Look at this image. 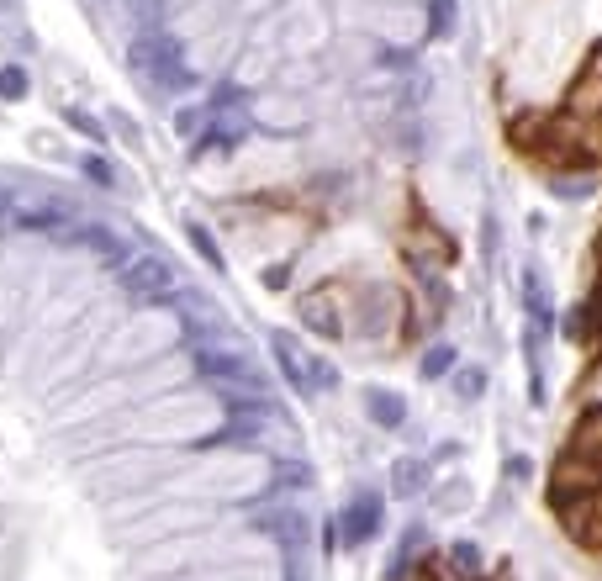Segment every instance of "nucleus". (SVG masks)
Wrapping results in <instances>:
<instances>
[{"label":"nucleus","mask_w":602,"mask_h":581,"mask_svg":"<svg viewBox=\"0 0 602 581\" xmlns=\"http://www.w3.org/2000/svg\"><path fill=\"white\" fill-rule=\"evenodd\" d=\"M127 69L154 85L159 96H180V90L196 85V74L180 59V43L164 27H138V37L127 43Z\"/></svg>","instance_id":"f257e3e1"},{"label":"nucleus","mask_w":602,"mask_h":581,"mask_svg":"<svg viewBox=\"0 0 602 581\" xmlns=\"http://www.w3.org/2000/svg\"><path fill=\"white\" fill-rule=\"evenodd\" d=\"M127 291H133L138 302H164V296L175 291V275H169L159 259H133V270H127Z\"/></svg>","instance_id":"f03ea898"},{"label":"nucleus","mask_w":602,"mask_h":581,"mask_svg":"<svg viewBox=\"0 0 602 581\" xmlns=\"http://www.w3.org/2000/svg\"><path fill=\"white\" fill-rule=\"evenodd\" d=\"M375 523H381L375 497H360V502H349V508H344V518H338V534H344V545H365V539L375 534Z\"/></svg>","instance_id":"7ed1b4c3"},{"label":"nucleus","mask_w":602,"mask_h":581,"mask_svg":"<svg viewBox=\"0 0 602 581\" xmlns=\"http://www.w3.org/2000/svg\"><path fill=\"white\" fill-rule=\"evenodd\" d=\"M365 412H370V423H381V428H402L407 423L402 391H386V386H365Z\"/></svg>","instance_id":"20e7f679"},{"label":"nucleus","mask_w":602,"mask_h":581,"mask_svg":"<svg viewBox=\"0 0 602 581\" xmlns=\"http://www.w3.org/2000/svg\"><path fill=\"white\" fill-rule=\"evenodd\" d=\"M270 354H275L280 376H286L296 391H312V386H307V360H301V354H296V344L286 339V333H270Z\"/></svg>","instance_id":"39448f33"},{"label":"nucleus","mask_w":602,"mask_h":581,"mask_svg":"<svg viewBox=\"0 0 602 581\" xmlns=\"http://www.w3.org/2000/svg\"><path fill=\"white\" fill-rule=\"evenodd\" d=\"M423 486H428V460H397V465H391V492H397V497H412V492H423Z\"/></svg>","instance_id":"423d86ee"},{"label":"nucleus","mask_w":602,"mask_h":581,"mask_svg":"<svg viewBox=\"0 0 602 581\" xmlns=\"http://www.w3.org/2000/svg\"><path fill=\"white\" fill-rule=\"evenodd\" d=\"M301 323L317 328L323 339H338V312L323 302V296H307V302H301Z\"/></svg>","instance_id":"0eeeda50"},{"label":"nucleus","mask_w":602,"mask_h":581,"mask_svg":"<svg viewBox=\"0 0 602 581\" xmlns=\"http://www.w3.org/2000/svg\"><path fill=\"white\" fill-rule=\"evenodd\" d=\"M201 370H212L222 381H254V370L238 360V354H201Z\"/></svg>","instance_id":"6e6552de"},{"label":"nucleus","mask_w":602,"mask_h":581,"mask_svg":"<svg viewBox=\"0 0 602 581\" xmlns=\"http://www.w3.org/2000/svg\"><path fill=\"white\" fill-rule=\"evenodd\" d=\"M27 69L22 64H0V101H27Z\"/></svg>","instance_id":"1a4fd4ad"},{"label":"nucleus","mask_w":602,"mask_h":581,"mask_svg":"<svg viewBox=\"0 0 602 581\" xmlns=\"http://www.w3.org/2000/svg\"><path fill=\"white\" fill-rule=\"evenodd\" d=\"M444 370H455V349H449V344H434V349L423 354V376H428V381H439Z\"/></svg>","instance_id":"9d476101"},{"label":"nucleus","mask_w":602,"mask_h":581,"mask_svg":"<svg viewBox=\"0 0 602 581\" xmlns=\"http://www.w3.org/2000/svg\"><path fill=\"white\" fill-rule=\"evenodd\" d=\"M455 391H460L465 402H476L481 391H486V370H481V365H470V370H460V376H455Z\"/></svg>","instance_id":"9b49d317"},{"label":"nucleus","mask_w":602,"mask_h":581,"mask_svg":"<svg viewBox=\"0 0 602 581\" xmlns=\"http://www.w3.org/2000/svg\"><path fill=\"white\" fill-rule=\"evenodd\" d=\"M185 233H191V243H196V254L206 259V265H217V270H222V254H217V243H212V233H206L201 222H191V228H185Z\"/></svg>","instance_id":"f8f14e48"},{"label":"nucleus","mask_w":602,"mask_h":581,"mask_svg":"<svg viewBox=\"0 0 602 581\" xmlns=\"http://www.w3.org/2000/svg\"><path fill=\"white\" fill-rule=\"evenodd\" d=\"M455 27V0H434V16H428V37H444Z\"/></svg>","instance_id":"ddd939ff"},{"label":"nucleus","mask_w":602,"mask_h":581,"mask_svg":"<svg viewBox=\"0 0 602 581\" xmlns=\"http://www.w3.org/2000/svg\"><path fill=\"white\" fill-rule=\"evenodd\" d=\"M80 170H85L90 180H96V185H117V175H111V164H106L101 154H85V164H80Z\"/></svg>","instance_id":"4468645a"},{"label":"nucleus","mask_w":602,"mask_h":581,"mask_svg":"<svg viewBox=\"0 0 602 581\" xmlns=\"http://www.w3.org/2000/svg\"><path fill=\"white\" fill-rule=\"evenodd\" d=\"M455 560L476 571V566H481V545H476V539H455Z\"/></svg>","instance_id":"2eb2a0df"},{"label":"nucleus","mask_w":602,"mask_h":581,"mask_svg":"<svg viewBox=\"0 0 602 581\" xmlns=\"http://www.w3.org/2000/svg\"><path fill=\"white\" fill-rule=\"evenodd\" d=\"M64 117H69V127H74V133H85V138H101V122H96V117H85V111H64Z\"/></svg>","instance_id":"dca6fc26"},{"label":"nucleus","mask_w":602,"mask_h":581,"mask_svg":"<svg viewBox=\"0 0 602 581\" xmlns=\"http://www.w3.org/2000/svg\"><path fill=\"white\" fill-rule=\"evenodd\" d=\"M175 127H180V133H185V138H191V133H196V127H201V111H180V117H175Z\"/></svg>","instance_id":"f3484780"}]
</instances>
